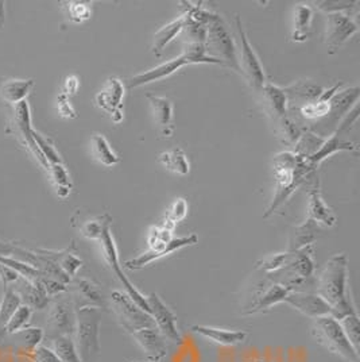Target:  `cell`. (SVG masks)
<instances>
[{"instance_id":"1","label":"cell","mask_w":360,"mask_h":362,"mask_svg":"<svg viewBox=\"0 0 360 362\" xmlns=\"http://www.w3.org/2000/svg\"><path fill=\"white\" fill-rule=\"evenodd\" d=\"M316 293L330 305L332 317L336 319L358 313L351 298L348 257L345 253L333 255L325 262L316 279Z\"/></svg>"},{"instance_id":"2","label":"cell","mask_w":360,"mask_h":362,"mask_svg":"<svg viewBox=\"0 0 360 362\" xmlns=\"http://www.w3.org/2000/svg\"><path fill=\"white\" fill-rule=\"evenodd\" d=\"M306 158L294 154L293 151H281L274 157V177L275 194L270 206L263 214V218H269L280 207H282L292 195L300 188L305 179L315 173Z\"/></svg>"},{"instance_id":"3","label":"cell","mask_w":360,"mask_h":362,"mask_svg":"<svg viewBox=\"0 0 360 362\" xmlns=\"http://www.w3.org/2000/svg\"><path fill=\"white\" fill-rule=\"evenodd\" d=\"M103 310L83 307L76 310V329L72 338L81 362H95L100 354V323Z\"/></svg>"},{"instance_id":"4","label":"cell","mask_w":360,"mask_h":362,"mask_svg":"<svg viewBox=\"0 0 360 362\" xmlns=\"http://www.w3.org/2000/svg\"><path fill=\"white\" fill-rule=\"evenodd\" d=\"M204 49L208 57L220 61L223 66L231 68L240 74L238 47L223 18L213 13L210 14V21L205 25Z\"/></svg>"},{"instance_id":"5","label":"cell","mask_w":360,"mask_h":362,"mask_svg":"<svg viewBox=\"0 0 360 362\" xmlns=\"http://www.w3.org/2000/svg\"><path fill=\"white\" fill-rule=\"evenodd\" d=\"M189 64H215V65H222L220 61L210 59L205 54V49L204 45L201 44H196V42H191L188 46L184 49L182 54L179 57L173 59V60L164 62L152 69H149L143 74H139L134 77H131L127 83V88L128 90H134L138 87L146 86L149 83H154V81H160L164 80L166 77L173 75L174 72H177L182 66L189 65Z\"/></svg>"},{"instance_id":"6","label":"cell","mask_w":360,"mask_h":362,"mask_svg":"<svg viewBox=\"0 0 360 362\" xmlns=\"http://www.w3.org/2000/svg\"><path fill=\"white\" fill-rule=\"evenodd\" d=\"M312 337L316 342L345 362H360L359 351L355 350L343 332L339 320L332 315L313 319Z\"/></svg>"},{"instance_id":"7","label":"cell","mask_w":360,"mask_h":362,"mask_svg":"<svg viewBox=\"0 0 360 362\" xmlns=\"http://www.w3.org/2000/svg\"><path fill=\"white\" fill-rule=\"evenodd\" d=\"M111 307L123 330L134 334L146 327H155V323L124 291H114L111 295Z\"/></svg>"},{"instance_id":"8","label":"cell","mask_w":360,"mask_h":362,"mask_svg":"<svg viewBox=\"0 0 360 362\" xmlns=\"http://www.w3.org/2000/svg\"><path fill=\"white\" fill-rule=\"evenodd\" d=\"M62 295V293H61ZM57 295L50 304L46 319L45 338L49 341L59 337H72L76 329V307L71 296Z\"/></svg>"},{"instance_id":"9","label":"cell","mask_w":360,"mask_h":362,"mask_svg":"<svg viewBox=\"0 0 360 362\" xmlns=\"http://www.w3.org/2000/svg\"><path fill=\"white\" fill-rule=\"evenodd\" d=\"M235 23H236V29H238V34H239V66L240 75L244 76L248 81V84L256 90H262V87L268 83L266 81V76H265V71L263 66L259 61V57L256 56L254 47L250 44L248 37L246 34V31L243 29L241 25V19L238 16L235 18Z\"/></svg>"},{"instance_id":"10","label":"cell","mask_w":360,"mask_h":362,"mask_svg":"<svg viewBox=\"0 0 360 362\" xmlns=\"http://www.w3.org/2000/svg\"><path fill=\"white\" fill-rule=\"evenodd\" d=\"M198 242V237L196 234H191L188 237H180V238H173L172 241L166 242V243H160L155 246L149 247L145 253L139 255V256L128 259L124 262V268L130 269V271H139L143 269L145 267H148L152 261H157L162 257L169 256L170 253L179 252L184 247L188 246H193Z\"/></svg>"},{"instance_id":"11","label":"cell","mask_w":360,"mask_h":362,"mask_svg":"<svg viewBox=\"0 0 360 362\" xmlns=\"http://www.w3.org/2000/svg\"><path fill=\"white\" fill-rule=\"evenodd\" d=\"M148 305H149V314L152 317L157 330L165 337L167 341L172 342H180L181 334L177 326V317L176 314L166 305V303L157 295L150 293L146 296Z\"/></svg>"},{"instance_id":"12","label":"cell","mask_w":360,"mask_h":362,"mask_svg":"<svg viewBox=\"0 0 360 362\" xmlns=\"http://www.w3.org/2000/svg\"><path fill=\"white\" fill-rule=\"evenodd\" d=\"M359 31L358 23L347 13H335L327 16L325 44L330 53H335Z\"/></svg>"},{"instance_id":"13","label":"cell","mask_w":360,"mask_h":362,"mask_svg":"<svg viewBox=\"0 0 360 362\" xmlns=\"http://www.w3.org/2000/svg\"><path fill=\"white\" fill-rule=\"evenodd\" d=\"M124 84L119 77H109L96 98V106L107 112L114 123L123 122V99H124Z\"/></svg>"},{"instance_id":"14","label":"cell","mask_w":360,"mask_h":362,"mask_svg":"<svg viewBox=\"0 0 360 362\" xmlns=\"http://www.w3.org/2000/svg\"><path fill=\"white\" fill-rule=\"evenodd\" d=\"M71 286V298L75 304L76 310L83 307H96L104 310L108 307L104 293L100 287L85 277H73L69 283Z\"/></svg>"},{"instance_id":"15","label":"cell","mask_w":360,"mask_h":362,"mask_svg":"<svg viewBox=\"0 0 360 362\" xmlns=\"http://www.w3.org/2000/svg\"><path fill=\"white\" fill-rule=\"evenodd\" d=\"M284 303H287L294 310L300 311L302 315L311 319L332 315L330 305L316 292H290Z\"/></svg>"},{"instance_id":"16","label":"cell","mask_w":360,"mask_h":362,"mask_svg":"<svg viewBox=\"0 0 360 362\" xmlns=\"http://www.w3.org/2000/svg\"><path fill=\"white\" fill-rule=\"evenodd\" d=\"M16 114V124L18 127V132L22 136V141L25 144V146L32 153V156L37 158V161L40 163V165L45 168L46 170H49V163L46 161L44 154L38 149L34 138H32V126H31V112L30 106L26 100L18 103L14 110Z\"/></svg>"},{"instance_id":"17","label":"cell","mask_w":360,"mask_h":362,"mask_svg":"<svg viewBox=\"0 0 360 362\" xmlns=\"http://www.w3.org/2000/svg\"><path fill=\"white\" fill-rule=\"evenodd\" d=\"M131 335L150 361H162L167 356L169 346L166 338L157 330V327H146Z\"/></svg>"},{"instance_id":"18","label":"cell","mask_w":360,"mask_h":362,"mask_svg":"<svg viewBox=\"0 0 360 362\" xmlns=\"http://www.w3.org/2000/svg\"><path fill=\"white\" fill-rule=\"evenodd\" d=\"M308 218L317 222L318 225L333 227L337 225V218L333 210L328 207L324 202L320 191V181L316 177L315 185L309 191V202H308Z\"/></svg>"},{"instance_id":"19","label":"cell","mask_w":360,"mask_h":362,"mask_svg":"<svg viewBox=\"0 0 360 362\" xmlns=\"http://www.w3.org/2000/svg\"><path fill=\"white\" fill-rule=\"evenodd\" d=\"M191 330L198 337L222 346H236L247 339V332L240 330H225L203 325H195L191 327Z\"/></svg>"},{"instance_id":"20","label":"cell","mask_w":360,"mask_h":362,"mask_svg":"<svg viewBox=\"0 0 360 362\" xmlns=\"http://www.w3.org/2000/svg\"><path fill=\"white\" fill-rule=\"evenodd\" d=\"M262 98H263V106L266 112L270 115L275 122L287 117V96L285 90L281 87H277L271 83H266L262 90Z\"/></svg>"},{"instance_id":"21","label":"cell","mask_w":360,"mask_h":362,"mask_svg":"<svg viewBox=\"0 0 360 362\" xmlns=\"http://www.w3.org/2000/svg\"><path fill=\"white\" fill-rule=\"evenodd\" d=\"M146 99L150 103L154 119L157 124L161 127V133L166 138H172L174 126H173V102L164 96H157L152 93H148Z\"/></svg>"},{"instance_id":"22","label":"cell","mask_w":360,"mask_h":362,"mask_svg":"<svg viewBox=\"0 0 360 362\" xmlns=\"http://www.w3.org/2000/svg\"><path fill=\"white\" fill-rule=\"evenodd\" d=\"M289 293H290V291L287 288L281 284H277L274 281H270L266 287L263 288V291H260L256 295L254 302L248 307L247 314H256V313L268 311L272 305L285 302Z\"/></svg>"},{"instance_id":"23","label":"cell","mask_w":360,"mask_h":362,"mask_svg":"<svg viewBox=\"0 0 360 362\" xmlns=\"http://www.w3.org/2000/svg\"><path fill=\"white\" fill-rule=\"evenodd\" d=\"M360 90L358 87H351L345 90H337L335 96L330 99V118L332 124L342 121L349 110L359 102Z\"/></svg>"},{"instance_id":"24","label":"cell","mask_w":360,"mask_h":362,"mask_svg":"<svg viewBox=\"0 0 360 362\" xmlns=\"http://www.w3.org/2000/svg\"><path fill=\"white\" fill-rule=\"evenodd\" d=\"M320 233H321L320 225L315 221L306 218V221L302 225L294 227L292 230L289 243H287V252H297L306 246L315 245L317 238L320 237Z\"/></svg>"},{"instance_id":"25","label":"cell","mask_w":360,"mask_h":362,"mask_svg":"<svg viewBox=\"0 0 360 362\" xmlns=\"http://www.w3.org/2000/svg\"><path fill=\"white\" fill-rule=\"evenodd\" d=\"M356 151V145L349 142V141H343L339 138V133L335 130L330 136H325L323 145L320 146V149L316 151L315 154L308 160V163L311 166L316 169L317 166L320 165L325 158H328L332 154L337 153V151Z\"/></svg>"},{"instance_id":"26","label":"cell","mask_w":360,"mask_h":362,"mask_svg":"<svg viewBox=\"0 0 360 362\" xmlns=\"http://www.w3.org/2000/svg\"><path fill=\"white\" fill-rule=\"evenodd\" d=\"M287 102H301L302 106L317 102L323 93V88L311 80H299L284 88Z\"/></svg>"},{"instance_id":"27","label":"cell","mask_w":360,"mask_h":362,"mask_svg":"<svg viewBox=\"0 0 360 362\" xmlns=\"http://www.w3.org/2000/svg\"><path fill=\"white\" fill-rule=\"evenodd\" d=\"M315 10L309 4H299L294 10V23L292 40L294 42H305L311 37Z\"/></svg>"},{"instance_id":"28","label":"cell","mask_w":360,"mask_h":362,"mask_svg":"<svg viewBox=\"0 0 360 362\" xmlns=\"http://www.w3.org/2000/svg\"><path fill=\"white\" fill-rule=\"evenodd\" d=\"M32 87H34V80H31V78L29 80L11 78V80L4 81L0 86V96L4 102L16 106L18 103L26 100Z\"/></svg>"},{"instance_id":"29","label":"cell","mask_w":360,"mask_h":362,"mask_svg":"<svg viewBox=\"0 0 360 362\" xmlns=\"http://www.w3.org/2000/svg\"><path fill=\"white\" fill-rule=\"evenodd\" d=\"M186 22H188V19H186V16L184 14V16L177 18V19H174L173 22L167 23L164 28H161L160 30L157 31V33L154 34V42H152L151 52H152L157 57H160V56L162 54L165 46L167 45V44H170V42L174 40V37H176L182 29L186 28Z\"/></svg>"},{"instance_id":"30","label":"cell","mask_w":360,"mask_h":362,"mask_svg":"<svg viewBox=\"0 0 360 362\" xmlns=\"http://www.w3.org/2000/svg\"><path fill=\"white\" fill-rule=\"evenodd\" d=\"M90 149L96 161L102 165L114 166L119 164V156L111 148L109 142L103 134H93L90 138Z\"/></svg>"},{"instance_id":"31","label":"cell","mask_w":360,"mask_h":362,"mask_svg":"<svg viewBox=\"0 0 360 362\" xmlns=\"http://www.w3.org/2000/svg\"><path fill=\"white\" fill-rule=\"evenodd\" d=\"M158 161L170 172L179 173L182 176L189 173V160L186 157V153L180 148H174L172 151L161 153Z\"/></svg>"},{"instance_id":"32","label":"cell","mask_w":360,"mask_h":362,"mask_svg":"<svg viewBox=\"0 0 360 362\" xmlns=\"http://www.w3.org/2000/svg\"><path fill=\"white\" fill-rule=\"evenodd\" d=\"M13 337L16 338V346L19 347V350L31 354L37 347L41 346L42 341L45 339V332L40 327H26Z\"/></svg>"},{"instance_id":"33","label":"cell","mask_w":360,"mask_h":362,"mask_svg":"<svg viewBox=\"0 0 360 362\" xmlns=\"http://www.w3.org/2000/svg\"><path fill=\"white\" fill-rule=\"evenodd\" d=\"M75 245H72L69 249L62 252H54V259L61 271L64 272L68 277L73 279L77 274V271L83 267V259L73 252Z\"/></svg>"},{"instance_id":"34","label":"cell","mask_w":360,"mask_h":362,"mask_svg":"<svg viewBox=\"0 0 360 362\" xmlns=\"http://www.w3.org/2000/svg\"><path fill=\"white\" fill-rule=\"evenodd\" d=\"M50 349L56 353L61 362H81L72 337H59L52 339Z\"/></svg>"},{"instance_id":"35","label":"cell","mask_w":360,"mask_h":362,"mask_svg":"<svg viewBox=\"0 0 360 362\" xmlns=\"http://www.w3.org/2000/svg\"><path fill=\"white\" fill-rule=\"evenodd\" d=\"M324 139H325L324 136H320L312 132H302L299 141L294 145L293 153L300 157H304V158H309L320 149Z\"/></svg>"},{"instance_id":"36","label":"cell","mask_w":360,"mask_h":362,"mask_svg":"<svg viewBox=\"0 0 360 362\" xmlns=\"http://www.w3.org/2000/svg\"><path fill=\"white\" fill-rule=\"evenodd\" d=\"M112 222L111 216L108 214H104L102 216H97V218H93L90 221H85L81 226H80V231L81 234L92 240V241H100L102 235H103V231L107 226H109Z\"/></svg>"},{"instance_id":"37","label":"cell","mask_w":360,"mask_h":362,"mask_svg":"<svg viewBox=\"0 0 360 362\" xmlns=\"http://www.w3.org/2000/svg\"><path fill=\"white\" fill-rule=\"evenodd\" d=\"M49 172L52 175V179L57 187V195L61 199L69 197L72 189V181L69 177V173L64 164H53L49 168Z\"/></svg>"},{"instance_id":"38","label":"cell","mask_w":360,"mask_h":362,"mask_svg":"<svg viewBox=\"0 0 360 362\" xmlns=\"http://www.w3.org/2000/svg\"><path fill=\"white\" fill-rule=\"evenodd\" d=\"M31 317H32V310L26 304H20L16 310V313L13 314V317H10L7 326H6V332L10 335H14L16 332L26 329L30 323Z\"/></svg>"},{"instance_id":"39","label":"cell","mask_w":360,"mask_h":362,"mask_svg":"<svg viewBox=\"0 0 360 362\" xmlns=\"http://www.w3.org/2000/svg\"><path fill=\"white\" fill-rule=\"evenodd\" d=\"M275 124L278 126L277 134L281 136L282 142H285L287 145H296V142L299 141V138L302 134V130H301L299 123L293 121L289 117H285V118L275 122Z\"/></svg>"},{"instance_id":"40","label":"cell","mask_w":360,"mask_h":362,"mask_svg":"<svg viewBox=\"0 0 360 362\" xmlns=\"http://www.w3.org/2000/svg\"><path fill=\"white\" fill-rule=\"evenodd\" d=\"M343 332H345L347 338L349 339V342L352 344V346L355 347L356 351L360 350V322L358 313L345 315L342 319H337Z\"/></svg>"},{"instance_id":"41","label":"cell","mask_w":360,"mask_h":362,"mask_svg":"<svg viewBox=\"0 0 360 362\" xmlns=\"http://www.w3.org/2000/svg\"><path fill=\"white\" fill-rule=\"evenodd\" d=\"M32 138L38 146V149L41 151V153L44 154V157L46 158V161L49 163V165H53V164H62V158H61L60 153L56 151L53 142L46 138V136L40 134L38 132H35L32 129Z\"/></svg>"},{"instance_id":"42","label":"cell","mask_w":360,"mask_h":362,"mask_svg":"<svg viewBox=\"0 0 360 362\" xmlns=\"http://www.w3.org/2000/svg\"><path fill=\"white\" fill-rule=\"evenodd\" d=\"M330 102H313L309 105L300 107V115L306 121H316L321 118H327L330 115Z\"/></svg>"},{"instance_id":"43","label":"cell","mask_w":360,"mask_h":362,"mask_svg":"<svg viewBox=\"0 0 360 362\" xmlns=\"http://www.w3.org/2000/svg\"><path fill=\"white\" fill-rule=\"evenodd\" d=\"M188 202L184 197H179L174 200V203L172 204L170 210L166 215L165 222L167 226L176 227V225L181 222L182 219H185V216L188 215Z\"/></svg>"},{"instance_id":"44","label":"cell","mask_w":360,"mask_h":362,"mask_svg":"<svg viewBox=\"0 0 360 362\" xmlns=\"http://www.w3.org/2000/svg\"><path fill=\"white\" fill-rule=\"evenodd\" d=\"M316 8L327 13H347L355 7H358L359 1H333V0H324V1H315Z\"/></svg>"},{"instance_id":"45","label":"cell","mask_w":360,"mask_h":362,"mask_svg":"<svg viewBox=\"0 0 360 362\" xmlns=\"http://www.w3.org/2000/svg\"><path fill=\"white\" fill-rule=\"evenodd\" d=\"M286 258H287V252L286 253L271 255V256L265 257L263 259L258 261L256 268L270 274L274 272L280 271L285 265Z\"/></svg>"},{"instance_id":"46","label":"cell","mask_w":360,"mask_h":362,"mask_svg":"<svg viewBox=\"0 0 360 362\" xmlns=\"http://www.w3.org/2000/svg\"><path fill=\"white\" fill-rule=\"evenodd\" d=\"M68 14L73 22L81 23V22L90 19L92 11H90V4L85 1H69L68 3Z\"/></svg>"},{"instance_id":"47","label":"cell","mask_w":360,"mask_h":362,"mask_svg":"<svg viewBox=\"0 0 360 362\" xmlns=\"http://www.w3.org/2000/svg\"><path fill=\"white\" fill-rule=\"evenodd\" d=\"M32 362H61L60 358L56 356V353L50 347L41 346L37 347L30 354Z\"/></svg>"},{"instance_id":"48","label":"cell","mask_w":360,"mask_h":362,"mask_svg":"<svg viewBox=\"0 0 360 362\" xmlns=\"http://www.w3.org/2000/svg\"><path fill=\"white\" fill-rule=\"evenodd\" d=\"M22 276L18 273V272L6 267V265H1L0 264V280H1V284L3 288L13 287L16 284V281L20 279Z\"/></svg>"},{"instance_id":"49","label":"cell","mask_w":360,"mask_h":362,"mask_svg":"<svg viewBox=\"0 0 360 362\" xmlns=\"http://www.w3.org/2000/svg\"><path fill=\"white\" fill-rule=\"evenodd\" d=\"M57 108H59L61 117H64V118H76L77 117L75 108L69 102V96H66L64 92L60 93L57 98Z\"/></svg>"},{"instance_id":"50","label":"cell","mask_w":360,"mask_h":362,"mask_svg":"<svg viewBox=\"0 0 360 362\" xmlns=\"http://www.w3.org/2000/svg\"><path fill=\"white\" fill-rule=\"evenodd\" d=\"M20 252V246L8 243V242L0 241V256L16 257Z\"/></svg>"},{"instance_id":"51","label":"cell","mask_w":360,"mask_h":362,"mask_svg":"<svg viewBox=\"0 0 360 362\" xmlns=\"http://www.w3.org/2000/svg\"><path fill=\"white\" fill-rule=\"evenodd\" d=\"M78 90V78L77 76H68L65 80V87H64V93L66 96H72L75 95Z\"/></svg>"},{"instance_id":"52","label":"cell","mask_w":360,"mask_h":362,"mask_svg":"<svg viewBox=\"0 0 360 362\" xmlns=\"http://www.w3.org/2000/svg\"><path fill=\"white\" fill-rule=\"evenodd\" d=\"M4 1L0 0V29L4 28V23H6V7H4Z\"/></svg>"},{"instance_id":"53","label":"cell","mask_w":360,"mask_h":362,"mask_svg":"<svg viewBox=\"0 0 360 362\" xmlns=\"http://www.w3.org/2000/svg\"><path fill=\"white\" fill-rule=\"evenodd\" d=\"M130 362H138V361H130Z\"/></svg>"}]
</instances>
